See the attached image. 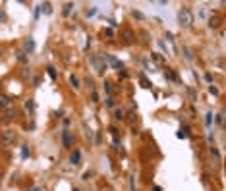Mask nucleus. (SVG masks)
Instances as JSON below:
<instances>
[{
	"instance_id": "obj_32",
	"label": "nucleus",
	"mask_w": 226,
	"mask_h": 191,
	"mask_svg": "<svg viewBox=\"0 0 226 191\" xmlns=\"http://www.w3.org/2000/svg\"><path fill=\"white\" fill-rule=\"evenodd\" d=\"M211 152H213V156H216V158H218V156H220V152H218V151L215 149V147H211Z\"/></svg>"
},
{
	"instance_id": "obj_29",
	"label": "nucleus",
	"mask_w": 226,
	"mask_h": 191,
	"mask_svg": "<svg viewBox=\"0 0 226 191\" xmlns=\"http://www.w3.org/2000/svg\"><path fill=\"white\" fill-rule=\"evenodd\" d=\"M106 106H108V108H112V106H114V99H112V97H108V99H106Z\"/></svg>"
},
{
	"instance_id": "obj_21",
	"label": "nucleus",
	"mask_w": 226,
	"mask_h": 191,
	"mask_svg": "<svg viewBox=\"0 0 226 191\" xmlns=\"http://www.w3.org/2000/svg\"><path fill=\"white\" fill-rule=\"evenodd\" d=\"M33 108H35V104H33V100L29 99V100L25 102V110H29V112H33Z\"/></svg>"
},
{
	"instance_id": "obj_17",
	"label": "nucleus",
	"mask_w": 226,
	"mask_h": 191,
	"mask_svg": "<svg viewBox=\"0 0 226 191\" xmlns=\"http://www.w3.org/2000/svg\"><path fill=\"white\" fill-rule=\"evenodd\" d=\"M16 114H18V112H16V110H14V108H12V110L8 108V110H6V112H4V116H6V120H10V118H16Z\"/></svg>"
},
{
	"instance_id": "obj_14",
	"label": "nucleus",
	"mask_w": 226,
	"mask_h": 191,
	"mask_svg": "<svg viewBox=\"0 0 226 191\" xmlns=\"http://www.w3.org/2000/svg\"><path fill=\"white\" fill-rule=\"evenodd\" d=\"M72 8H74V4H72V2H68L66 6H64V10H62V14H64V16H70V14H72Z\"/></svg>"
},
{
	"instance_id": "obj_34",
	"label": "nucleus",
	"mask_w": 226,
	"mask_h": 191,
	"mask_svg": "<svg viewBox=\"0 0 226 191\" xmlns=\"http://www.w3.org/2000/svg\"><path fill=\"white\" fill-rule=\"evenodd\" d=\"M105 35H106V37H114V31H112V29H106Z\"/></svg>"
},
{
	"instance_id": "obj_37",
	"label": "nucleus",
	"mask_w": 226,
	"mask_h": 191,
	"mask_svg": "<svg viewBox=\"0 0 226 191\" xmlns=\"http://www.w3.org/2000/svg\"><path fill=\"white\" fill-rule=\"evenodd\" d=\"M29 191H43L41 187H33V189H29Z\"/></svg>"
},
{
	"instance_id": "obj_39",
	"label": "nucleus",
	"mask_w": 226,
	"mask_h": 191,
	"mask_svg": "<svg viewBox=\"0 0 226 191\" xmlns=\"http://www.w3.org/2000/svg\"><path fill=\"white\" fill-rule=\"evenodd\" d=\"M0 56H2V50H0Z\"/></svg>"
},
{
	"instance_id": "obj_7",
	"label": "nucleus",
	"mask_w": 226,
	"mask_h": 191,
	"mask_svg": "<svg viewBox=\"0 0 226 191\" xmlns=\"http://www.w3.org/2000/svg\"><path fill=\"white\" fill-rule=\"evenodd\" d=\"M70 162L74 164V166L81 164V152H79V151H74V152H72V156H70Z\"/></svg>"
},
{
	"instance_id": "obj_13",
	"label": "nucleus",
	"mask_w": 226,
	"mask_h": 191,
	"mask_svg": "<svg viewBox=\"0 0 226 191\" xmlns=\"http://www.w3.org/2000/svg\"><path fill=\"white\" fill-rule=\"evenodd\" d=\"M182 52H184V56H186V60H193V54H191V50H189L187 47H184V48H182Z\"/></svg>"
},
{
	"instance_id": "obj_20",
	"label": "nucleus",
	"mask_w": 226,
	"mask_h": 191,
	"mask_svg": "<svg viewBox=\"0 0 226 191\" xmlns=\"http://www.w3.org/2000/svg\"><path fill=\"white\" fill-rule=\"evenodd\" d=\"M27 156H29V147L23 145V147H21V158H27Z\"/></svg>"
},
{
	"instance_id": "obj_26",
	"label": "nucleus",
	"mask_w": 226,
	"mask_h": 191,
	"mask_svg": "<svg viewBox=\"0 0 226 191\" xmlns=\"http://www.w3.org/2000/svg\"><path fill=\"white\" fill-rule=\"evenodd\" d=\"M105 89H106L108 95H110V93H112V83H110V81H105Z\"/></svg>"
},
{
	"instance_id": "obj_15",
	"label": "nucleus",
	"mask_w": 226,
	"mask_h": 191,
	"mask_svg": "<svg viewBox=\"0 0 226 191\" xmlns=\"http://www.w3.org/2000/svg\"><path fill=\"white\" fill-rule=\"evenodd\" d=\"M18 60H19L21 64H27V54L23 52V50H19V52H18Z\"/></svg>"
},
{
	"instance_id": "obj_11",
	"label": "nucleus",
	"mask_w": 226,
	"mask_h": 191,
	"mask_svg": "<svg viewBox=\"0 0 226 191\" xmlns=\"http://www.w3.org/2000/svg\"><path fill=\"white\" fill-rule=\"evenodd\" d=\"M218 25H220V18H216V16H215V18H211V19H209V27H211V29H216Z\"/></svg>"
},
{
	"instance_id": "obj_31",
	"label": "nucleus",
	"mask_w": 226,
	"mask_h": 191,
	"mask_svg": "<svg viewBox=\"0 0 226 191\" xmlns=\"http://www.w3.org/2000/svg\"><path fill=\"white\" fill-rule=\"evenodd\" d=\"M134 18H137V19H145V16L141 12H134Z\"/></svg>"
},
{
	"instance_id": "obj_5",
	"label": "nucleus",
	"mask_w": 226,
	"mask_h": 191,
	"mask_svg": "<svg viewBox=\"0 0 226 191\" xmlns=\"http://www.w3.org/2000/svg\"><path fill=\"white\" fill-rule=\"evenodd\" d=\"M62 145L66 147V149H72V147H74V135H72V131H68V129L62 131Z\"/></svg>"
},
{
	"instance_id": "obj_8",
	"label": "nucleus",
	"mask_w": 226,
	"mask_h": 191,
	"mask_svg": "<svg viewBox=\"0 0 226 191\" xmlns=\"http://www.w3.org/2000/svg\"><path fill=\"white\" fill-rule=\"evenodd\" d=\"M176 137H178V139H186V137H189V128L184 126V128H182L178 133H176Z\"/></svg>"
},
{
	"instance_id": "obj_9",
	"label": "nucleus",
	"mask_w": 226,
	"mask_h": 191,
	"mask_svg": "<svg viewBox=\"0 0 226 191\" xmlns=\"http://www.w3.org/2000/svg\"><path fill=\"white\" fill-rule=\"evenodd\" d=\"M10 97H6V95H0V108H8V104H10Z\"/></svg>"
},
{
	"instance_id": "obj_12",
	"label": "nucleus",
	"mask_w": 226,
	"mask_h": 191,
	"mask_svg": "<svg viewBox=\"0 0 226 191\" xmlns=\"http://www.w3.org/2000/svg\"><path fill=\"white\" fill-rule=\"evenodd\" d=\"M25 50H27V52H33V50H35V43H33V39H27V41H25Z\"/></svg>"
},
{
	"instance_id": "obj_35",
	"label": "nucleus",
	"mask_w": 226,
	"mask_h": 191,
	"mask_svg": "<svg viewBox=\"0 0 226 191\" xmlns=\"http://www.w3.org/2000/svg\"><path fill=\"white\" fill-rule=\"evenodd\" d=\"M91 176H93V172H85V174H83V180H89Z\"/></svg>"
},
{
	"instance_id": "obj_33",
	"label": "nucleus",
	"mask_w": 226,
	"mask_h": 191,
	"mask_svg": "<svg viewBox=\"0 0 226 191\" xmlns=\"http://www.w3.org/2000/svg\"><path fill=\"white\" fill-rule=\"evenodd\" d=\"M166 39H168V41H170V43H172V41H174V35H172V33H170V31H166Z\"/></svg>"
},
{
	"instance_id": "obj_1",
	"label": "nucleus",
	"mask_w": 226,
	"mask_h": 191,
	"mask_svg": "<svg viewBox=\"0 0 226 191\" xmlns=\"http://www.w3.org/2000/svg\"><path fill=\"white\" fill-rule=\"evenodd\" d=\"M178 23L182 27H191L193 25V14H191V10H189V8H182L178 12Z\"/></svg>"
},
{
	"instance_id": "obj_10",
	"label": "nucleus",
	"mask_w": 226,
	"mask_h": 191,
	"mask_svg": "<svg viewBox=\"0 0 226 191\" xmlns=\"http://www.w3.org/2000/svg\"><path fill=\"white\" fill-rule=\"evenodd\" d=\"M124 118H126V114H124V110H122V108H116V110H114V120L122 122Z\"/></svg>"
},
{
	"instance_id": "obj_27",
	"label": "nucleus",
	"mask_w": 226,
	"mask_h": 191,
	"mask_svg": "<svg viewBox=\"0 0 226 191\" xmlns=\"http://www.w3.org/2000/svg\"><path fill=\"white\" fill-rule=\"evenodd\" d=\"M91 100H93V102H99V93H97V91L91 93Z\"/></svg>"
},
{
	"instance_id": "obj_22",
	"label": "nucleus",
	"mask_w": 226,
	"mask_h": 191,
	"mask_svg": "<svg viewBox=\"0 0 226 191\" xmlns=\"http://www.w3.org/2000/svg\"><path fill=\"white\" fill-rule=\"evenodd\" d=\"M141 87H145V89H149V87H151V83L147 81V77H145V75H141Z\"/></svg>"
},
{
	"instance_id": "obj_18",
	"label": "nucleus",
	"mask_w": 226,
	"mask_h": 191,
	"mask_svg": "<svg viewBox=\"0 0 226 191\" xmlns=\"http://www.w3.org/2000/svg\"><path fill=\"white\" fill-rule=\"evenodd\" d=\"M70 85L74 87V89H77V87H79V79H77L76 75H72V77H70Z\"/></svg>"
},
{
	"instance_id": "obj_3",
	"label": "nucleus",
	"mask_w": 226,
	"mask_h": 191,
	"mask_svg": "<svg viewBox=\"0 0 226 191\" xmlns=\"http://www.w3.org/2000/svg\"><path fill=\"white\" fill-rule=\"evenodd\" d=\"M91 64H93V68L95 71L99 73V75H105V71H106V62L103 60V56H91Z\"/></svg>"
},
{
	"instance_id": "obj_4",
	"label": "nucleus",
	"mask_w": 226,
	"mask_h": 191,
	"mask_svg": "<svg viewBox=\"0 0 226 191\" xmlns=\"http://www.w3.org/2000/svg\"><path fill=\"white\" fill-rule=\"evenodd\" d=\"M101 56H103V60H105V62H108V64H110L114 70H118V71H120V70H124L122 62L118 60V58H114L112 54H101Z\"/></svg>"
},
{
	"instance_id": "obj_30",
	"label": "nucleus",
	"mask_w": 226,
	"mask_h": 191,
	"mask_svg": "<svg viewBox=\"0 0 226 191\" xmlns=\"http://www.w3.org/2000/svg\"><path fill=\"white\" fill-rule=\"evenodd\" d=\"M209 93H211V95H218V89H216L215 85H211V87H209Z\"/></svg>"
},
{
	"instance_id": "obj_28",
	"label": "nucleus",
	"mask_w": 226,
	"mask_h": 191,
	"mask_svg": "<svg viewBox=\"0 0 226 191\" xmlns=\"http://www.w3.org/2000/svg\"><path fill=\"white\" fill-rule=\"evenodd\" d=\"M135 110H129V112H128V120H135Z\"/></svg>"
},
{
	"instance_id": "obj_16",
	"label": "nucleus",
	"mask_w": 226,
	"mask_h": 191,
	"mask_svg": "<svg viewBox=\"0 0 226 191\" xmlns=\"http://www.w3.org/2000/svg\"><path fill=\"white\" fill-rule=\"evenodd\" d=\"M47 73L50 75V79H56L58 77V73H56V70L52 68V66H48V68H47Z\"/></svg>"
},
{
	"instance_id": "obj_24",
	"label": "nucleus",
	"mask_w": 226,
	"mask_h": 191,
	"mask_svg": "<svg viewBox=\"0 0 226 191\" xmlns=\"http://www.w3.org/2000/svg\"><path fill=\"white\" fill-rule=\"evenodd\" d=\"M205 124H207V126H211V124H213V114H211V112L205 114Z\"/></svg>"
},
{
	"instance_id": "obj_40",
	"label": "nucleus",
	"mask_w": 226,
	"mask_h": 191,
	"mask_svg": "<svg viewBox=\"0 0 226 191\" xmlns=\"http://www.w3.org/2000/svg\"><path fill=\"white\" fill-rule=\"evenodd\" d=\"M0 89H2V83H0Z\"/></svg>"
},
{
	"instance_id": "obj_19",
	"label": "nucleus",
	"mask_w": 226,
	"mask_h": 191,
	"mask_svg": "<svg viewBox=\"0 0 226 191\" xmlns=\"http://www.w3.org/2000/svg\"><path fill=\"white\" fill-rule=\"evenodd\" d=\"M216 122H218V126H224V112L216 114Z\"/></svg>"
},
{
	"instance_id": "obj_2",
	"label": "nucleus",
	"mask_w": 226,
	"mask_h": 191,
	"mask_svg": "<svg viewBox=\"0 0 226 191\" xmlns=\"http://www.w3.org/2000/svg\"><path fill=\"white\" fill-rule=\"evenodd\" d=\"M14 143H16V133H14L12 129L2 131V135H0V145H2L4 149H8V147H12Z\"/></svg>"
},
{
	"instance_id": "obj_25",
	"label": "nucleus",
	"mask_w": 226,
	"mask_h": 191,
	"mask_svg": "<svg viewBox=\"0 0 226 191\" xmlns=\"http://www.w3.org/2000/svg\"><path fill=\"white\" fill-rule=\"evenodd\" d=\"M112 149H114V151H120V149H122V145H120L118 139H114V141H112Z\"/></svg>"
},
{
	"instance_id": "obj_38",
	"label": "nucleus",
	"mask_w": 226,
	"mask_h": 191,
	"mask_svg": "<svg viewBox=\"0 0 226 191\" xmlns=\"http://www.w3.org/2000/svg\"><path fill=\"white\" fill-rule=\"evenodd\" d=\"M72 191H79V189H77V187H74V189H72Z\"/></svg>"
},
{
	"instance_id": "obj_23",
	"label": "nucleus",
	"mask_w": 226,
	"mask_h": 191,
	"mask_svg": "<svg viewBox=\"0 0 226 191\" xmlns=\"http://www.w3.org/2000/svg\"><path fill=\"white\" fill-rule=\"evenodd\" d=\"M41 8L45 10V14H52V8H50V4H48V2H45V4L41 6Z\"/></svg>"
},
{
	"instance_id": "obj_36",
	"label": "nucleus",
	"mask_w": 226,
	"mask_h": 191,
	"mask_svg": "<svg viewBox=\"0 0 226 191\" xmlns=\"http://www.w3.org/2000/svg\"><path fill=\"white\" fill-rule=\"evenodd\" d=\"M153 191H162V189H160L158 185H155V187H153Z\"/></svg>"
},
{
	"instance_id": "obj_6",
	"label": "nucleus",
	"mask_w": 226,
	"mask_h": 191,
	"mask_svg": "<svg viewBox=\"0 0 226 191\" xmlns=\"http://www.w3.org/2000/svg\"><path fill=\"white\" fill-rule=\"evenodd\" d=\"M122 39H124L126 45H132V43L135 41V33L132 31V29H124V31H122Z\"/></svg>"
}]
</instances>
